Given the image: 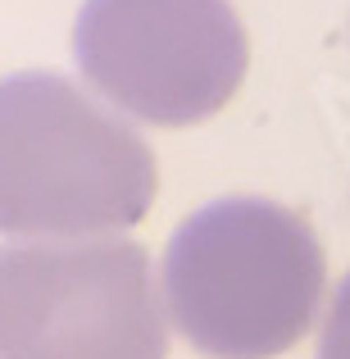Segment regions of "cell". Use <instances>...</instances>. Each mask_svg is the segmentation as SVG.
I'll list each match as a JSON object with an SVG mask.
<instances>
[{"label":"cell","instance_id":"6da1fadb","mask_svg":"<svg viewBox=\"0 0 350 359\" xmlns=\"http://www.w3.org/2000/svg\"><path fill=\"white\" fill-rule=\"evenodd\" d=\"M155 155L114 105L60 73L0 78V232L14 241L119 237L155 201Z\"/></svg>","mask_w":350,"mask_h":359},{"label":"cell","instance_id":"3957f363","mask_svg":"<svg viewBox=\"0 0 350 359\" xmlns=\"http://www.w3.org/2000/svg\"><path fill=\"white\" fill-rule=\"evenodd\" d=\"M168 305L123 237L0 245V359H164Z\"/></svg>","mask_w":350,"mask_h":359},{"label":"cell","instance_id":"7a4b0ae2","mask_svg":"<svg viewBox=\"0 0 350 359\" xmlns=\"http://www.w3.org/2000/svg\"><path fill=\"white\" fill-rule=\"evenodd\" d=\"M323 245L287 205L228 196L177 223L164 250L168 323L210 359H273L314 327Z\"/></svg>","mask_w":350,"mask_h":359},{"label":"cell","instance_id":"5b68a950","mask_svg":"<svg viewBox=\"0 0 350 359\" xmlns=\"http://www.w3.org/2000/svg\"><path fill=\"white\" fill-rule=\"evenodd\" d=\"M318 359H350V273L337 282V296L328 305L323 332H318Z\"/></svg>","mask_w":350,"mask_h":359},{"label":"cell","instance_id":"277c9868","mask_svg":"<svg viewBox=\"0 0 350 359\" xmlns=\"http://www.w3.org/2000/svg\"><path fill=\"white\" fill-rule=\"evenodd\" d=\"M73 55L105 105L155 128L214 118L250 60L228 0H82Z\"/></svg>","mask_w":350,"mask_h":359}]
</instances>
